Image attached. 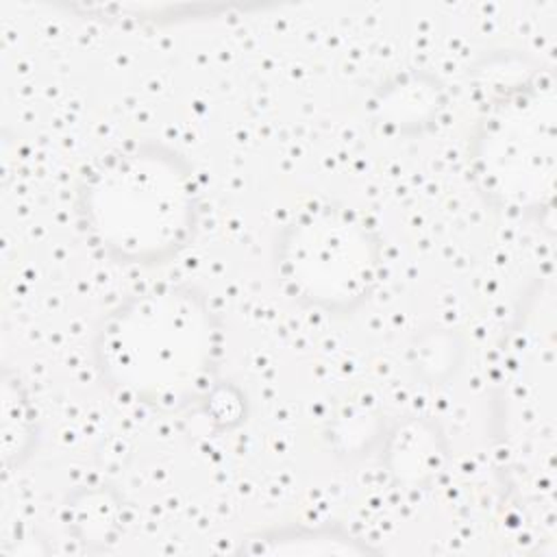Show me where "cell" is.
<instances>
[{
  "mask_svg": "<svg viewBox=\"0 0 557 557\" xmlns=\"http://www.w3.org/2000/svg\"><path fill=\"white\" fill-rule=\"evenodd\" d=\"M470 161L487 198L505 211L540 215L555 189V91L529 78L505 87L481 117Z\"/></svg>",
  "mask_w": 557,
  "mask_h": 557,
  "instance_id": "3957f363",
  "label": "cell"
},
{
  "mask_svg": "<svg viewBox=\"0 0 557 557\" xmlns=\"http://www.w3.org/2000/svg\"><path fill=\"white\" fill-rule=\"evenodd\" d=\"M200 191L185 157L137 144L102 159L81 187L78 211L96 246L117 263L154 265L194 235Z\"/></svg>",
  "mask_w": 557,
  "mask_h": 557,
  "instance_id": "7a4b0ae2",
  "label": "cell"
},
{
  "mask_svg": "<svg viewBox=\"0 0 557 557\" xmlns=\"http://www.w3.org/2000/svg\"><path fill=\"white\" fill-rule=\"evenodd\" d=\"M381 246L366 220L348 207L315 202L281 228L276 270L300 302L324 313L357 309L379 281Z\"/></svg>",
  "mask_w": 557,
  "mask_h": 557,
  "instance_id": "277c9868",
  "label": "cell"
},
{
  "mask_svg": "<svg viewBox=\"0 0 557 557\" xmlns=\"http://www.w3.org/2000/svg\"><path fill=\"white\" fill-rule=\"evenodd\" d=\"M372 107L381 126L400 133H420L437 120L442 91L431 76L403 74L379 89Z\"/></svg>",
  "mask_w": 557,
  "mask_h": 557,
  "instance_id": "5b68a950",
  "label": "cell"
},
{
  "mask_svg": "<svg viewBox=\"0 0 557 557\" xmlns=\"http://www.w3.org/2000/svg\"><path fill=\"white\" fill-rule=\"evenodd\" d=\"M220 326L191 287L159 285L122 300L96 335V363L120 394L150 407H181L213 376Z\"/></svg>",
  "mask_w": 557,
  "mask_h": 557,
  "instance_id": "6da1fadb",
  "label": "cell"
}]
</instances>
